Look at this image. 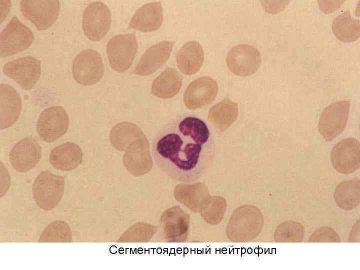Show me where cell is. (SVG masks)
<instances>
[{
  "label": "cell",
  "instance_id": "1",
  "mask_svg": "<svg viewBox=\"0 0 360 270\" xmlns=\"http://www.w3.org/2000/svg\"><path fill=\"white\" fill-rule=\"evenodd\" d=\"M152 149L156 164L163 173L174 180L190 184L211 167L216 142L204 120L186 116L164 124L155 136Z\"/></svg>",
  "mask_w": 360,
  "mask_h": 270
},
{
  "label": "cell",
  "instance_id": "2",
  "mask_svg": "<svg viewBox=\"0 0 360 270\" xmlns=\"http://www.w3.org/2000/svg\"><path fill=\"white\" fill-rule=\"evenodd\" d=\"M65 177L52 174L48 170L42 172L33 184L34 200L41 209L48 211L56 206L64 191Z\"/></svg>",
  "mask_w": 360,
  "mask_h": 270
},
{
  "label": "cell",
  "instance_id": "3",
  "mask_svg": "<svg viewBox=\"0 0 360 270\" xmlns=\"http://www.w3.org/2000/svg\"><path fill=\"white\" fill-rule=\"evenodd\" d=\"M72 73L78 84L89 86L97 83L102 77L104 64L100 54L92 49H86L74 59Z\"/></svg>",
  "mask_w": 360,
  "mask_h": 270
},
{
  "label": "cell",
  "instance_id": "4",
  "mask_svg": "<svg viewBox=\"0 0 360 270\" xmlns=\"http://www.w3.org/2000/svg\"><path fill=\"white\" fill-rule=\"evenodd\" d=\"M34 39L30 30L13 16L0 34V56L6 57L26 50Z\"/></svg>",
  "mask_w": 360,
  "mask_h": 270
},
{
  "label": "cell",
  "instance_id": "5",
  "mask_svg": "<svg viewBox=\"0 0 360 270\" xmlns=\"http://www.w3.org/2000/svg\"><path fill=\"white\" fill-rule=\"evenodd\" d=\"M137 49V41L134 34H119L110 38L106 51L112 68L119 72L127 70L132 64Z\"/></svg>",
  "mask_w": 360,
  "mask_h": 270
},
{
  "label": "cell",
  "instance_id": "6",
  "mask_svg": "<svg viewBox=\"0 0 360 270\" xmlns=\"http://www.w3.org/2000/svg\"><path fill=\"white\" fill-rule=\"evenodd\" d=\"M68 126L66 111L62 106H53L41 112L38 119L36 130L41 139L52 142L64 135Z\"/></svg>",
  "mask_w": 360,
  "mask_h": 270
},
{
  "label": "cell",
  "instance_id": "7",
  "mask_svg": "<svg viewBox=\"0 0 360 270\" xmlns=\"http://www.w3.org/2000/svg\"><path fill=\"white\" fill-rule=\"evenodd\" d=\"M350 108L348 100L335 102L322 112L318 125L319 132L326 142H330L345 128Z\"/></svg>",
  "mask_w": 360,
  "mask_h": 270
},
{
  "label": "cell",
  "instance_id": "8",
  "mask_svg": "<svg viewBox=\"0 0 360 270\" xmlns=\"http://www.w3.org/2000/svg\"><path fill=\"white\" fill-rule=\"evenodd\" d=\"M6 76L14 80L24 90H30L41 74V63L37 58L24 56L6 62L2 68Z\"/></svg>",
  "mask_w": 360,
  "mask_h": 270
},
{
  "label": "cell",
  "instance_id": "9",
  "mask_svg": "<svg viewBox=\"0 0 360 270\" xmlns=\"http://www.w3.org/2000/svg\"><path fill=\"white\" fill-rule=\"evenodd\" d=\"M20 4L23 16L39 30L50 28L60 13V2L57 0H22Z\"/></svg>",
  "mask_w": 360,
  "mask_h": 270
},
{
  "label": "cell",
  "instance_id": "10",
  "mask_svg": "<svg viewBox=\"0 0 360 270\" xmlns=\"http://www.w3.org/2000/svg\"><path fill=\"white\" fill-rule=\"evenodd\" d=\"M110 24V12L104 3L94 2L86 8L82 26L85 35L90 40L98 41L102 39L108 31Z\"/></svg>",
  "mask_w": 360,
  "mask_h": 270
},
{
  "label": "cell",
  "instance_id": "11",
  "mask_svg": "<svg viewBox=\"0 0 360 270\" xmlns=\"http://www.w3.org/2000/svg\"><path fill=\"white\" fill-rule=\"evenodd\" d=\"M228 68L234 74L248 76L255 73L261 63L258 50L249 44H239L228 52L226 58Z\"/></svg>",
  "mask_w": 360,
  "mask_h": 270
},
{
  "label": "cell",
  "instance_id": "12",
  "mask_svg": "<svg viewBox=\"0 0 360 270\" xmlns=\"http://www.w3.org/2000/svg\"><path fill=\"white\" fill-rule=\"evenodd\" d=\"M334 168L338 172L348 174L360 166V144L354 138L344 139L336 144L331 152Z\"/></svg>",
  "mask_w": 360,
  "mask_h": 270
},
{
  "label": "cell",
  "instance_id": "13",
  "mask_svg": "<svg viewBox=\"0 0 360 270\" xmlns=\"http://www.w3.org/2000/svg\"><path fill=\"white\" fill-rule=\"evenodd\" d=\"M42 148L34 138L26 137L16 144L12 148L9 159L12 168L18 172H26L33 168L41 158Z\"/></svg>",
  "mask_w": 360,
  "mask_h": 270
},
{
  "label": "cell",
  "instance_id": "14",
  "mask_svg": "<svg viewBox=\"0 0 360 270\" xmlns=\"http://www.w3.org/2000/svg\"><path fill=\"white\" fill-rule=\"evenodd\" d=\"M218 92L216 82L208 76L199 78L188 86L184 95L185 106L195 110L206 106L214 101Z\"/></svg>",
  "mask_w": 360,
  "mask_h": 270
},
{
  "label": "cell",
  "instance_id": "15",
  "mask_svg": "<svg viewBox=\"0 0 360 270\" xmlns=\"http://www.w3.org/2000/svg\"><path fill=\"white\" fill-rule=\"evenodd\" d=\"M174 45V42L166 40L150 48L141 57L134 72L142 76L154 72L167 61Z\"/></svg>",
  "mask_w": 360,
  "mask_h": 270
},
{
  "label": "cell",
  "instance_id": "16",
  "mask_svg": "<svg viewBox=\"0 0 360 270\" xmlns=\"http://www.w3.org/2000/svg\"><path fill=\"white\" fill-rule=\"evenodd\" d=\"M20 94L11 86L0 85V128L6 129L12 126L18 119L22 110Z\"/></svg>",
  "mask_w": 360,
  "mask_h": 270
},
{
  "label": "cell",
  "instance_id": "17",
  "mask_svg": "<svg viewBox=\"0 0 360 270\" xmlns=\"http://www.w3.org/2000/svg\"><path fill=\"white\" fill-rule=\"evenodd\" d=\"M163 20L162 8L160 2L147 4L135 12L129 26L142 32H152L158 28Z\"/></svg>",
  "mask_w": 360,
  "mask_h": 270
},
{
  "label": "cell",
  "instance_id": "18",
  "mask_svg": "<svg viewBox=\"0 0 360 270\" xmlns=\"http://www.w3.org/2000/svg\"><path fill=\"white\" fill-rule=\"evenodd\" d=\"M82 158L80 147L73 142H66L52 150L49 160L54 168L69 171L77 168L82 162Z\"/></svg>",
  "mask_w": 360,
  "mask_h": 270
},
{
  "label": "cell",
  "instance_id": "19",
  "mask_svg": "<svg viewBox=\"0 0 360 270\" xmlns=\"http://www.w3.org/2000/svg\"><path fill=\"white\" fill-rule=\"evenodd\" d=\"M176 58L181 72L186 75L194 74L200 69L203 63L202 48L197 42H188L179 50Z\"/></svg>",
  "mask_w": 360,
  "mask_h": 270
},
{
  "label": "cell",
  "instance_id": "20",
  "mask_svg": "<svg viewBox=\"0 0 360 270\" xmlns=\"http://www.w3.org/2000/svg\"><path fill=\"white\" fill-rule=\"evenodd\" d=\"M182 82L181 74L175 68H168L154 80L151 92L158 98H170L178 92Z\"/></svg>",
  "mask_w": 360,
  "mask_h": 270
},
{
  "label": "cell",
  "instance_id": "21",
  "mask_svg": "<svg viewBox=\"0 0 360 270\" xmlns=\"http://www.w3.org/2000/svg\"><path fill=\"white\" fill-rule=\"evenodd\" d=\"M238 111L236 103L225 98L210 110L208 118L217 132H222L236 120Z\"/></svg>",
  "mask_w": 360,
  "mask_h": 270
},
{
  "label": "cell",
  "instance_id": "22",
  "mask_svg": "<svg viewBox=\"0 0 360 270\" xmlns=\"http://www.w3.org/2000/svg\"><path fill=\"white\" fill-rule=\"evenodd\" d=\"M332 28L336 36L344 42L356 41L360 36V21L353 18L349 10L334 18Z\"/></svg>",
  "mask_w": 360,
  "mask_h": 270
},
{
  "label": "cell",
  "instance_id": "23",
  "mask_svg": "<svg viewBox=\"0 0 360 270\" xmlns=\"http://www.w3.org/2000/svg\"><path fill=\"white\" fill-rule=\"evenodd\" d=\"M142 134V131L136 124L122 122L112 128L110 132V138L114 147L118 150H122Z\"/></svg>",
  "mask_w": 360,
  "mask_h": 270
},
{
  "label": "cell",
  "instance_id": "24",
  "mask_svg": "<svg viewBox=\"0 0 360 270\" xmlns=\"http://www.w3.org/2000/svg\"><path fill=\"white\" fill-rule=\"evenodd\" d=\"M360 180L354 179L340 184L336 188L334 198L339 206L344 209L355 208L359 204Z\"/></svg>",
  "mask_w": 360,
  "mask_h": 270
},
{
  "label": "cell",
  "instance_id": "25",
  "mask_svg": "<svg viewBox=\"0 0 360 270\" xmlns=\"http://www.w3.org/2000/svg\"><path fill=\"white\" fill-rule=\"evenodd\" d=\"M40 242H70L72 232L68 224L64 221L50 223L44 230L39 238Z\"/></svg>",
  "mask_w": 360,
  "mask_h": 270
},
{
  "label": "cell",
  "instance_id": "26",
  "mask_svg": "<svg viewBox=\"0 0 360 270\" xmlns=\"http://www.w3.org/2000/svg\"><path fill=\"white\" fill-rule=\"evenodd\" d=\"M344 2V0H318L320 8L322 10V12L326 13H330L334 12L335 10L339 8Z\"/></svg>",
  "mask_w": 360,
  "mask_h": 270
}]
</instances>
